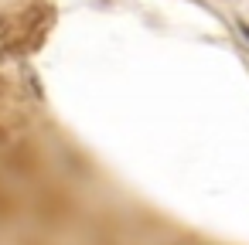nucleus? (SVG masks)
Wrapping results in <instances>:
<instances>
[{
    "instance_id": "f257e3e1",
    "label": "nucleus",
    "mask_w": 249,
    "mask_h": 245,
    "mask_svg": "<svg viewBox=\"0 0 249 245\" xmlns=\"http://www.w3.org/2000/svg\"><path fill=\"white\" fill-rule=\"evenodd\" d=\"M11 143V130L7 126H0V147H7Z\"/></svg>"
},
{
    "instance_id": "f03ea898",
    "label": "nucleus",
    "mask_w": 249,
    "mask_h": 245,
    "mask_svg": "<svg viewBox=\"0 0 249 245\" xmlns=\"http://www.w3.org/2000/svg\"><path fill=\"white\" fill-rule=\"evenodd\" d=\"M7 92H11V82H7V79H4V75H0V99H4V96H7Z\"/></svg>"
},
{
    "instance_id": "7ed1b4c3",
    "label": "nucleus",
    "mask_w": 249,
    "mask_h": 245,
    "mask_svg": "<svg viewBox=\"0 0 249 245\" xmlns=\"http://www.w3.org/2000/svg\"><path fill=\"white\" fill-rule=\"evenodd\" d=\"M239 31H242V38L249 41V24H242V21H239Z\"/></svg>"
}]
</instances>
